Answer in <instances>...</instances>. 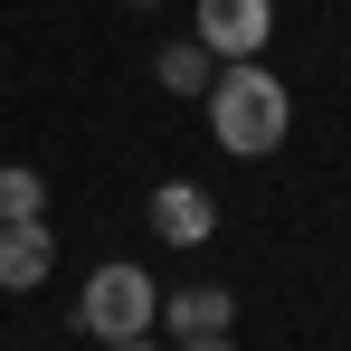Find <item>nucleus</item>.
Listing matches in <instances>:
<instances>
[{
    "mask_svg": "<svg viewBox=\"0 0 351 351\" xmlns=\"http://www.w3.org/2000/svg\"><path fill=\"white\" fill-rule=\"evenodd\" d=\"M199 105H209V133H219L228 162H276L285 133H294V95H285V76L266 58H228Z\"/></svg>",
    "mask_w": 351,
    "mask_h": 351,
    "instance_id": "nucleus-1",
    "label": "nucleus"
},
{
    "mask_svg": "<svg viewBox=\"0 0 351 351\" xmlns=\"http://www.w3.org/2000/svg\"><path fill=\"white\" fill-rule=\"evenodd\" d=\"M76 323H86L95 342H143V332L162 323V285H152L133 256H114V266H95V276H86V294H76Z\"/></svg>",
    "mask_w": 351,
    "mask_h": 351,
    "instance_id": "nucleus-2",
    "label": "nucleus"
},
{
    "mask_svg": "<svg viewBox=\"0 0 351 351\" xmlns=\"http://www.w3.org/2000/svg\"><path fill=\"white\" fill-rule=\"evenodd\" d=\"M276 0H199V48L209 58H266Z\"/></svg>",
    "mask_w": 351,
    "mask_h": 351,
    "instance_id": "nucleus-3",
    "label": "nucleus"
},
{
    "mask_svg": "<svg viewBox=\"0 0 351 351\" xmlns=\"http://www.w3.org/2000/svg\"><path fill=\"white\" fill-rule=\"evenodd\" d=\"M152 237H171V247L219 237V199H209L199 180H162V190H152Z\"/></svg>",
    "mask_w": 351,
    "mask_h": 351,
    "instance_id": "nucleus-4",
    "label": "nucleus"
},
{
    "mask_svg": "<svg viewBox=\"0 0 351 351\" xmlns=\"http://www.w3.org/2000/svg\"><path fill=\"white\" fill-rule=\"evenodd\" d=\"M48 266H58V228H48V219H19V228H0V285H10V294L48 285Z\"/></svg>",
    "mask_w": 351,
    "mask_h": 351,
    "instance_id": "nucleus-5",
    "label": "nucleus"
},
{
    "mask_svg": "<svg viewBox=\"0 0 351 351\" xmlns=\"http://www.w3.org/2000/svg\"><path fill=\"white\" fill-rule=\"evenodd\" d=\"M162 323H171L180 342H209V332L237 323V294L228 285H180V294H162Z\"/></svg>",
    "mask_w": 351,
    "mask_h": 351,
    "instance_id": "nucleus-6",
    "label": "nucleus"
},
{
    "mask_svg": "<svg viewBox=\"0 0 351 351\" xmlns=\"http://www.w3.org/2000/svg\"><path fill=\"white\" fill-rule=\"evenodd\" d=\"M152 76H162V95H209V48H199V38H171V48L152 58Z\"/></svg>",
    "mask_w": 351,
    "mask_h": 351,
    "instance_id": "nucleus-7",
    "label": "nucleus"
},
{
    "mask_svg": "<svg viewBox=\"0 0 351 351\" xmlns=\"http://www.w3.org/2000/svg\"><path fill=\"white\" fill-rule=\"evenodd\" d=\"M19 219H48V180L29 162H0V228H19Z\"/></svg>",
    "mask_w": 351,
    "mask_h": 351,
    "instance_id": "nucleus-8",
    "label": "nucleus"
},
{
    "mask_svg": "<svg viewBox=\"0 0 351 351\" xmlns=\"http://www.w3.org/2000/svg\"><path fill=\"white\" fill-rule=\"evenodd\" d=\"M180 351H237V342H228V332H209V342H180Z\"/></svg>",
    "mask_w": 351,
    "mask_h": 351,
    "instance_id": "nucleus-9",
    "label": "nucleus"
},
{
    "mask_svg": "<svg viewBox=\"0 0 351 351\" xmlns=\"http://www.w3.org/2000/svg\"><path fill=\"white\" fill-rule=\"evenodd\" d=\"M105 351H152V342H105Z\"/></svg>",
    "mask_w": 351,
    "mask_h": 351,
    "instance_id": "nucleus-10",
    "label": "nucleus"
},
{
    "mask_svg": "<svg viewBox=\"0 0 351 351\" xmlns=\"http://www.w3.org/2000/svg\"><path fill=\"white\" fill-rule=\"evenodd\" d=\"M123 10H162V0H123Z\"/></svg>",
    "mask_w": 351,
    "mask_h": 351,
    "instance_id": "nucleus-11",
    "label": "nucleus"
}]
</instances>
